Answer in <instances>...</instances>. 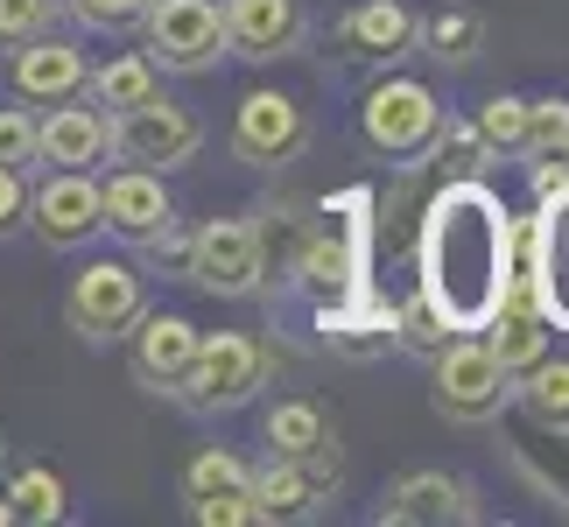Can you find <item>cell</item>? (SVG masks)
I'll list each match as a JSON object with an SVG mask.
<instances>
[{"instance_id":"cell-37","label":"cell","mask_w":569,"mask_h":527,"mask_svg":"<svg viewBox=\"0 0 569 527\" xmlns=\"http://www.w3.org/2000/svg\"><path fill=\"white\" fill-rule=\"evenodd\" d=\"M29 232V169H8L0 162V239Z\"/></svg>"},{"instance_id":"cell-1","label":"cell","mask_w":569,"mask_h":527,"mask_svg":"<svg viewBox=\"0 0 569 527\" xmlns=\"http://www.w3.org/2000/svg\"><path fill=\"white\" fill-rule=\"evenodd\" d=\"M513 247L520 226L486 176L465 183H436L415 226V296L443 317V331H486V317L499 310L513 281Z\"/></svg>"},{"instance_id":"cell-4","label":"cell","mask_w":569,"mask_h":527,"mask_svg":"<svg viewBox=\"0 0 569 527\" xmlns=\"http://www.w3.org/2000/svg\"><path fill=\"white\" fill-rule=\"evenodd\" d=\"M268 345L247 338V331H197V351L183 366V380L169 401H183L190 415H239L247 401H260V387H268Z\"/></svg>"},{"instance_id":"cell-20","label":"cell","mask_w":569,"mask_h":527,"mask_svg":"<svg viewBox=\"0 0 569 527\" xmlns=\"http://www.w3.org/2000/svg\"><path fill=\"white\" fill-rule=\"evenodd\" d=\"M36 162L50 169H99L106 162V106L92 99H57L50 113H36Z\"/></svg>"},{"instance_id":"cell-6","label":"cell","mask_w":569,"mask_h":527,"mask_svg":"<svg viewBox=\"0 0 569 527\" xmlns=\"http://www.w3.org/2000/svg\"><path fill=\"white\" fill-rule=\"evenodd\" d=\"M141 310H148V281H141L134 260H120V253L84 260L71 275V289H63V324H71L78 338H92V345L127 338L141 324Z\"/></svg>"},{"instance_id":"cell-12","label":"cell","mask_w":569,"mask_h":527,"mask_svg":"<svg viewBox=\"0 0 569 527\" xmlns=\"http://www.w3.org/2000/svg\"><path fill=\"white\" fill-rule=\"evenodd\" d=\"M478 514H486V507H478V486L457 478V471H443V465L393 478L387 499L373 507L380 527H471Z\"/></svg>"},{"instance_id":"cell-7","label":"cell","mask_w":569,"mask_h":527,"mask_svg":"<svg viewBox=\"0 0 569 527\" xmlns=\"http://www.w3.org/2000/svg\"><path fill=\"white\" fill-rule=\"evenodd\" d=\"M443 120H450L443 99H436V84H422V78H380L373 92L359 99V141L387 162H422V148L436 141Z\"/></svg>"},{"instance_id":"cell-2","label":"cell","mask_w":569,"mask_h":527,"mask_svg":"<svg viewBox=\"0 0 569 527\" xmlns=\"http://www.w3.org/2000/svg\"><path fill=\"white\" fill-rule=\"evenodd\" d=\"M373 253H380V197L352 183L317 205V226L302 232L289 281L310 296V310H331V302L373 289Z\"/></svg>"},{"instance_id":"cell-21","label":"cell","mask_w":569,"mask_h":527,"mask_svg":"<svg viewBox=\"0 0 569 527\" xmlns=\"http://www.w3.org/2000/svg\"><path fill=\"white\" fill-rule=\"evenodd\" d=\"M317 338L338 359H387L393 351V302H380V289L345 296L331 310H317Z\"/></svg>"},{"instance_id":"cell-9","label":"cell","mask_w":569,"mask_h":527,"mask_svg":"<svg viewBox=\"0 0 569 527\" xmlns=\"http://www.w3.org/2000/svg\"><path fill=\"white\" fill-rule=\"evenodd\" d=\"M183 281H197L204 296H226V302L268 289V268H260V232H253V218H204V226L190 232Z\"/></svg>"},{"instance_id":"cell-18","label":"cell","mask_w":569,"mask_h":527,"mask_svg":"<svg viewBox=\"0 0 569 527\" xmlns=\"http://www.w3.org/2000/svg\"><path fill=\"white\" fill-rule=\"evenodd\" d=\"M226 8V57L274 63L302 50V0H218Z\"/></svg>"},{"instance_id":"cell-40","label":"cell","mask_w":569,"mask_h":527,"mask_svg":"<svg viewBox=\"0 0 569 527\" xmlns=\"http://www.w3.org/2000/svg\"><path fill=\"white\" fill-rule=\"evenodd\" d=\"M0 527H14V514H8V493H0Z\"/></svg>"},{"instance_id":"cell-3","label":"cell","mask_w":569,"mask_h":527,"mask_svg":"<svg viewBox=\"0 0 569 527\" xmlns=\"http://www.w3.org/2000/svg\"><path fill=\"white\" fill-rule=\"evenodd\" d=\"M429 401L457 429H486L513 408V372L492 359V345L478 331H457L429 351Z\"/></svg>"},{"instance_id":"cell-36","label":"cell","mask_w":569,"mask_h":527,"mask_svg":"<svg viewBox=\"0 0 569 527\" xmlns=\"http://www.w3.org/2000/svg\"><path fill=\"white\" fill-rule=\"evenodd\" d=\"M63 8H71L84 29H99V36H120V29H134L141 21V8L148 0H63Z\"/></svg>"},{"instance_id":"cell-10","label":"cell","mask_w":569,"mask_h":527,"mask_svg":"<svg viewBox=\"0 0 569 527\" xmlns=\"http://www.w3.org/2000/svg\"><path fill=\"white\" fill-rule=\"evenodd\" d=\"M520 275H528V289H535V310L549 331H569V190L556 197H535V218H528V232H520Z\"/></svg>"},{"instance_id":"cell-33","label":"cell","mask_w":569,"mask_h":527,"mask_svg":"<svg viewBox=\"0 0 569 527\" xmlns=\"http://www.w3.org/2000/svg\"><path fill=\"white\" fill-rule=\"evenodd\" d=\"M57 14H63V0H0V42H29L42 29H57Z\"/></svg>"},{"instance_id":"cell-26","label":"cell","mask_w":569,"mask_h":527,"mask_svg":"<svg viewBox=\"0 0 569 527\" xmlns=\"http://www.w3.org/2000/svg\"><path fill=\"white\" fill-rule=\"evenodd\" d=\"M8 514L21 527H57V520H71V493H63V478L50 465H21L8 478Z\"/></svg>"},{"instance_id":"cell-5","label":"cell","mask_w":569,"mask_h":527,"mask_svg":"<svg viewBox=\"0 0 569 527\" xmlns=\"http://www.w3.org/2000/svg\"><path fill=\"white\" fill-rule=\"evenodd\" d=\"M106 156L127 162V169H190L204 156V120L177 106L169 92L127 106V113H106Z\"/></svg>"},{"instance_id":"cell-25","label":"cell","mask_w":569,"mask_h":527,"mask_svg":"<svg viewBox=\"0 0 569 527\" xmlns=\"http://www.w3.org/2000/svg\"><path fill=\"white\" fill-rule=\"evenodd\" d=\"M422 162L436 169V183H465V176H486L499 156L486 148V135H478L471 120H443V127H436V141L422 148Z\"/></svg>"},{"instance_id":"cell-27","label":"cell","mask_w":569,"mask_h":527,"mask_svg":"<svg viewBox=\"0 0 569 527\" xmlns=\"http://www.w3.org/2000/svg\"><path fill=\"white\" fill-rule=\"evenodd\" d=\"M331 436V415H323L310 394H296V401H274L268 415H260V444H268L274 457H302L310 444H323Z\"/></svg>"},{"instance_id":"cell-11","label":"cell","mask_w":569,"mask_h":527,"mask_svg":"<svg viewBox=\"0 0 569 527\" xmlns=\"http://www.w3.org/2000/svg\"><path fill=\"white\" fill-rule=\"evenodd\" d=\"M302 148H310V113H302V99L274 92V84H253V92L232 106V156L247 169H289Z\"/></svg>"},{"instance_id":"cell-30","label":"cell","mask_w":569,"mask_h":527,"mask_svg":"<svg viewBox=\"0 0 569 527\" xmlns=\"http://www.w3.org/2000/svg\"><path fill=\"white\" fill-rule=\"evenodd\" d=\"M211 493H247V465L232 450H197L183 465V499H211Z\"/></svg>"},{"instance_id":"cell-32","label":"cell","mask_w":569,"mask_h":527,"mask_svg":"<svg viewBox=\"0 0 569 527\" xmlns=\"http://www.w3.org/2000/svg\"><path fill=\"white\" fill-rule=\"evenodd\" d=\"M443 338H450V331H443V317H436L422 296H408L401 310H393V351H422V359H429V351L443 345Z\"/></svg>"},{"instance_id":"cell-13","label":"cell","mask_w":569,"mask_h":527,"mask_svg":"<svg viewBox=\"0 0 569 527\" xmlns=\"http://www.w3.org/2000/svg\"><path fill=\"white\" fill-rule=\"evenodd\" d=\"M29 232L50 253H71L84 239H99V176L92 169H50L29 190Z\"/></svg>"},{"instance_id":"cell-28","label":"cell","mask_w":569,"mask_h":527,"mask_svg":"<svg viewBox=\"0 0 569 527\" xmlns=\"http://www.w3.org/2000/svg\"><path fill=\"white\" fill-rule=\"evenodd\" d=\"M513 401L528 415H541V422H569V359L541 351L528 372H513Z\"/></svg>"},{"instance_id":"cell-24","label":"cell","mask_w":569,"mask_h":527,"mask_svg":"<svg viewBox=\"0 0 569 527\" xmlns=\"http://www.w3.org/2000/svg\"><path fill=\"white\" fill-rule=\"evenodd\" d=\"M84 92H92L106 113H127V106H141V99L162 92V71H156V57H148V50H120V57H106L99 71L84 78Z\"/></svg>"},{"instance_id":"cell-19","label":"cell","mask_w":569,"mask_h":527,"mask_svg":"<svg viewBox=\"0 0 569 527\" xmlns=\"http://www.w3.org/2000/svg\"><path fill=\"white\" fill-rule=\"evenodd\" d=\"M190 351H197V324L177 310H141V324L127 331V366H134V387L148 394H177Z\"/></svg>"},{"instance_id":"cell-8","label":"cell","mask_w":569,"mask_h":527,"mask_svg":"<svg viewBox=\"0 0 569 527\" xmlns=\"http://www.w3.org/2000/svg\"><path fill=\"white\" fill-rule=\"evenodd\" d=\"M134 29L148 36V57H156V71H211L218 57H226V8L218 0H148Z\"/></svg>"},{"instance_id":"cell-16","label":"cell","mask_w":569,"mask_h":527,"mask_svg":"<svg viewBox=\"0 0 569 527\" xmlns=\"http://www.w3.org/2000/svg\"><path fill=\"white\" fill-rule=\"evenodd\" d=\"M331 50L345 63L387 71V63H401L415 50V8H401V0H359V8H345L331 21Z\"/></svg>"},{"instance_id":"cell-17","label":"cell","mask_w":569,"mask_h":527,"mask_svg":"<svg viewBox=\"0 0 569 527\" xmlns=\"http://www.w3.org/2000/svg\"><path fill=\"white\" fill-rule=\"evenodd\" d=\"M507 457L549 514L569 520V422H541V415L520 408V422L507 429Z\"/></svg>"},{"instance_id":"cell-23","label":"cell","mask_w":569,"mask_h":527,"mask_svg":"<svg viewBox=\"0 0 569 527\" xmlns=\"http://www.w3.org/2000/svg\"><path fill=\"white\" fill-rule=\"evenodd\" d=\"M247 493H253V507H260V520H310L323 499H317V486L302 478V465L296 457H260V465L247 471Z\"/></svg>"},{"instance_id":"cell-35","label":"cell","mask_w":569,"mask_h":527,"mask_svg":"<svg viewBox=\"0 0 569 527\" xmlns=\"http://www.w3.org/2000/svg\"><path fill=\"white\" fill-rule=\"evenodd\" d=\"M190 520L197 527H253L260 507H253V493H211V499H190Z\"/></svg>"},{"instance_id":"cell-14","label":"cell","mask_w":569,"mask_h":527,"mask_svg":"<svg viewBox=\"0 0 569 527\" xmlns=\"http://www.w3.org/2000/svg\"><path fill=\"white\" fill-rule=\"evenodd\" d=\"M177 226V197H169L162 169H113L99 183V232L127 239V247H148V239H162Z\"/></svg>"},{"instance_id":"cell-22","label":"cell","mask_w":569,"mask_h":527,"mask_svg":"<svg viewBox=\"0 0 569 527\" xmlns=\"http://www.w3.org/2000/svg\"><path fill=\"white\" fill-rule=\"evenodd\" d=\"M415 50L436 57L443 71H465V63H478V50H486V14L465 8V0H443V8L415 14Z\"/></svg>"},{"instance_id":"cell-31","label":"cell","mask_w":569,"mask_h":527,"mask_svg":"<svg viewBox=\"0 0 569 527\" xmlns=\"http://www.w3.org/2000/svg\"><path fill=\"white\" fill-rule=\"evenodd\" d=\"M520 156H569V99H528V135Z\"/></svg>"},{"instance_id":"cell-34","label":"cell","mask_w":569,"mask_h":527,"mask_svg":"<svg viewBox=\"0 0 569 527\" xmlns=\"http://www.w3.org/2000/svg\"><path fill=\"white\" fill-rule=\"evenodd\" d=\"M0 162L36 169V113L29 106H0Z\"/></svg>"},{"instance_id":"cell-29","label":"cell","mask_w":569,"mask_h":527,"mask_svg":"<svg viewBox=\"0 0 569 527\" xmlns=\"http://www.w3.org/2000/svg\"><path fill=\"white\" fill-rule=\"evenodd\" d=\"M478 135H486L492 156H520V135H528V99L520 92H492L486 106H478Z\"/></svg>"},{"instance_id":"cell-15","label":"cell","mask_w":569,"mask_h":527,"mask_svg":"<svg viewBox=\"0 0 569 527\" xmlns=\"http://www.w3.org/2000/svg\"><path fill=\"white\" fill-rule=\"evenodd\" d=\"M8 78H14V99H21V106H57V99H78V92H84L92 57H84L71 36L42 29V36H29V42H14Z\"/></svg>"},{"instance_id":"cell-39","label":"cell","mask_w":569,"mask_h":527,"mask_svg":"<svg viewBox=\"0 0 569 527\" xmlns=\"http://www.w3.org/2000/svg\"><path fill=\"white\" fill-rule=\"evenodd\" d=\"M8 457H14V444H8V429H0V471H8Z\"/></svg>"},{"instance_id":"cell-38","label":"cell","mask_w":569,"mask_h":527,"mask_svg":"<svg viewBox=\"0 0 569 527\" xmlns=\"http://www.w3.org/2000/svg\"><path fill=\"white\" fill-rule=\"evenodd\" d=\"M528 190H535V197L569 190V156H528Z\"/></svg>"}]
</instances>
